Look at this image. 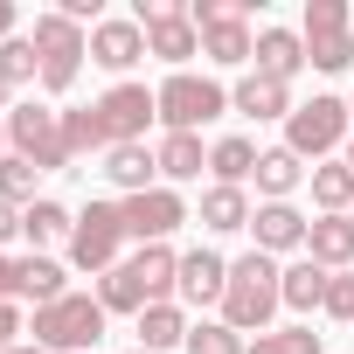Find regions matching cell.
I'll return each instance as SVG.
<instances>
[{
    "instance_id": "6da1fadb",
    "label": "cell",
    "mask_w": 354,
    "mask_h": 354,
    "mask_svg": "<svg viewBox=\"0 0 354 354\" xmlns=\"http://www.w3.org/2000/svg\"><path fill=\"white\" fill-rule=\"evenodd\" d=\"M174 285H181V257H174L167 243H139L118 271H104L97 306L104 313H146V306H167Z\"/></svg>"
},
{
    "instance_id": "7a4b0ae2",
    "label": "cell",
    "mask_w": 354,
    "mask_h": 354,
    "mask_svg": "<svg viewBox=\"0 0 354 354\" xmlns=\"http://www.w3.org/2000/svg\"><path fill=\"white\" fill-rule=\"evenodd\" d=\"M285 306V271L264 257V250H250V257H236L230 264V292H223V326H236V333H271V313Z\"/></svg>"
},
{
    "instance_id": "3957f363",
    "label": "cell",
    "mask_w": 354,
    "mask_h": 354,
    "mask_svg": "<svg viewBox=\"0 0 354 354\" xmlns=\"http://www.w3.org/2000/svg\"><path fill=\"white\" fill-rule=\"evenodd\" d=\"M97 333H104V306L91 292H70L56 306H35V347H49V354H91Z\"/></svg>"
},
{
    "instance_id": "277c9868",
    "label": "cell",
    "mask_w": 354,
    "mask_h": 354,
    "mask_svg": "<svg viewBox=\"0 0 354 354\" xmlns=\"http://www.w3.org/2000/svg\"><path fill=\"white\" fill-rule=\"evenodd\" d=\"M153 97H160V125H167V132H202L209 118L230 111V91H223L216 77H195V70H174Z\"/></svg>"
},
{
    "instance_id": "5b68a950",
    "label": "cell",
    "mask_w": 354,
    "mask_h": 354,
    "mask_svg": "<svg viewBox=\"0 0 354 354\" xmlns=\"http://www.w3.org/2000/svg\"><path fill=\"white\" fill-rule=\"evenodd\" d=\"M132 21L146 28V56H160L174 70H181L188 56H202V28L188 21V0H139Z\"/></svg>"
},
{
    "instance_id": "8992f818",
    "label": "cell",
    "mask_w": 354,
    "mask_h": 354,
    "mask_svg": "<svg viewBox=\"0 0 354 354\" xmlns=\"http://www.w3.org/2000/svg\"><path fill=\"white\" fill-rule=\"evenodd\" d=\"M306 63L340 77L354 63V15H347V0H306Z\"/></svg>"
},
{
    "instance_id": "52a82bcc",
    "label": "cell",
    "mask_w": 354,
    "mask_h": 354,
    "mask_svg": "<svg viewBox=\"0 0 354 354\" xmlns=\"http://www.w3.org/2000/svg\"><path fill=\"white\" fill-rule=\"evenodd\" d=\"M28 42H35V56H42V91H70L77 70H84V56H91V35L49 8V15H35V35H28Z\"/></svg>"
},
{
    "instance_id": "ba28073f",
    "label": "cell",
    "mask_w": 354,
    "mask_h": 354,
    "mask_svg": "<svg viewBox=\"0 0 354 354\" xmlns=\"http://www.w3.org/2000/svg\"><path fill=\"white\" fill-rule=\"evenodd\" d=\"M8 146H15L21 160H35L42 174L70 167V146H63V111H49V104H15V111H8Z\"/></svg>"
},
{
    "instance_id": "9c48e42d",
    "label": "cell",
    "mask_w": 354,
    "mask_h": 354,
    "mask_svg": "<svg viewBox=\"0 0 354 354\" xmlns=\"http://www.w3.org/2000/svg\"><path fill=\"white\" fill-rule=\"evenodd\" d=\"M118 243H125V216L118 202H91L70 230V264L77 271H118Z\"/></svg>"
},
{
    "instance_id": "30bf717a",
    "label": "cell",
    "mask_w": 354,
    "mask_h": 354,
    "mask_svg": "<svg viewBox=\"0 0 354 354\" xmlns=\"http://www.w3.org/2000/svg\"><path fill=\"white\" fill-rule=\"evenodd\" d=\"M347 104L340 97H313V104H292V118H285V146L299 153V160H319V153H333L340 139H347Z\"/></svg>"
},
{
    "instance_id": "8fae6325",
    "label": "cell",
    "mask_w": 354,
    "mask_h": 354,
    "mask_svg": "<svg viewBox=\"0 0 354 354\" xmlns=\"http://www.w3.org/2000/svg\"><path fill=\"white\" fill-rule=\"evenodd\" d=\"M118 216H125V236H139V243H167L174 230L188 223V202L174 195V188H146V195H125Z\"/></svg>"
},
{
    "instance_id": "7c38bea8",
    "label": "cell",
    "mask_w": 354,
    "mask_h": 354,
    "mask_svg": "<svg viewBox=\"0 0 354 354\" xmlns=\"http://www.w3.org/2000/svg\"><path fill=\"white\" fill-rule=\"evenodd\" d=\"M97 111H104V125H111V146H146V125L160 118V97H153L146 84H111V91L97 97Z\"/></svg>"
},
{
    "instance_id": "4fadbf2b",
    "label": "cell",
    "mask_w": 354,
    "mask_h": 354,
    "mask_svg": "<svg viewBox=\"0 0 354 354\" xmlns=\"http://www.w3.org/2000/svg\"><path fill=\"white\" fill-rule=\"evenodd\" d=\"M139 56H146V28H139L132 15H104V21L91 28V63H97V70H118V77H125Z\"/></svg>"
},
{
    "instance_id": "5bb4252c",
    "label": "cell",
    "mask_w": 354,
    "mask_h": 354,
    "mask_svg": "<svg viewBox=\"0 0 354 354\" xmlns=\"http://www.w3.org/2000/svg\"><path fill=\"white\" fill-rule=\"evenodd\" d=\"M181 292L188 306H223V292H230V257H216V250H188L181 257Z\"/></svg>"
},
{
    "instance_id": "9a60e30c",
    "label": "cell",
    "mask_w": 354,
    "mask_h": 354,
    "mask_svg": "<svg viewBox=\"0 0 354 354\" xmlns=\"http://www.w3.org/2000/svg\"><path fill=\"white\" fill-rule=\"evenodd\" d=\"M250 230H257V250H264V257H278V250H299L313 223H306L292 202H264V209L250 216Z\"/></svg>"
},
{
    "instance_id": "2e32d148",
    "label": "cell",
    "mask_w": 354,
    "mask_h": 354,
    "mask_svg": "<svg viewBox=\"0 0 354 354\" xmlns=\"http://www.w3.org/2000/svg\"><path fill=\"white\" fill-rule=\"evenodd\" d=\"M230 104H236L243 118H292V84H278V77L250 70V77L230 91Z\"/></svg>"
},
{
    "instance_id": "e0dca14e",
    "label": "cell",
    "mask_w": 354,
    "mask_h": 354,
    "mask_svg": "<svg viewBox=\"0 0 354 354\" xmlns=\"http://www.w3.org/2000/svg\"><path fill=\"white\" fill-rule=\"evenodd\" d=\"M306 257L326 264V271H347L354 264V216H319L306 230Z\"/></svg>"
},
{
    "instance_id": "ac0fdd59",
    "label": "cell",
    "mask_w": 354,
    "mask_h": 354,
    "mask_svg": "<svg viewBox=\"0 0 354 354\" xmlns=\"http://www.w3.org/2000/svg\"><path fill=\"white\" fill-rule=\"evenodd\" d=\"M257 70L278 77V84H292V77L306 70V35H292V28H257Z\"/></svg>"
},
{
    "instance_id": "d6986e66",
    "label": "cell",
    "mask_w": 354,
    "mask_h": 354,
    "mask_svg": "<svg viewBox=\"0 0 354 354\" xmlns=\"http://www.w3.org/2000/svg\"><path fill=\"white\" fill-rule=\"evenodd\" d=\"M209 174H216V188H243L250 174H257V139H243V132L216 139L209 146Z\"/></svg>"
},
{
    "instance_id": "ffe728a7",
    "label": "cell",
    "mask_w": 354,
    "mask_h": 354,
    "mask_svg": "<svg viewBox=\"0 0 354 354\" xmlns=\"http://www.w3.org/2000/svg\"><path fill=\"white\" fill-rule=\"evenodd\" d=\"M250 181H257V195H264V202H285V195L306 181V167H299V153H292V146H271V153H257V174H250Z\"/></svg>"
},
{
    "instance_id": "44dd1931",
    "label": "cell",
    "mask_w": 354,
    "mask_h": 354,
    "mask_svg": "<svg viewBox=\"0 0 354 354\" xmlns=\"http://www.w3.org/2000/svg\"><path fill=\"white\" fill-rule=\"evenodd\" d=\"M139 347H146V354L188 347V313L174 306V299H167V306H146V313H139Z\"/></svg>"
},
{
    "instance_id": "7402d4cb",
    "label": "cell",
    "mask_w": 354,
    "mask_h": 354,
    "mask_svg": "<svg viewBox=\"0 0 354 354\" xmlns=\"http://www.w3.org/2000/svg\"><path fill=\"white\" fill-rule=\"evenodd\" d=\"M153 160H160V181H202V167H209V153H202L195 132H167Z\"/></svg>"
},
{
    "instance_id": "603a6c76",
    "label": "cell",
    "mask_w": 354,
    "mask_h": 354,
    "mask_svg": "<svg viewBox=\"0 0 354 354\" xmlns=\"http://www.w3.org/2000/svg\"><path fill=\"white\" fill-rule=\"evenodd\" d=\"M70 230H77V216H70L63 202H49V195L21 209V236H28L35 250H49V243H70Z\"/></svg>"
},
{
    "instance_id": "cb8c5ba5",
    "label": "cell",
    "mask_w": 354,
    "mask_h": 354,
    "mask_svg": "<svg viewBox=\"0 0 354 354\" xmlns=\"http://www.w3.org/2000/svg\"><path fill=\"white\" fill-rule=\"evenodd\" d=\"M15 285H21V299H35V306H56V299H70V285H63V264L56 257H21L15 264Z\"/></svg>"
},
{
    "instance_id": "d4e9b609",
    "label": "cell",
    "mask_w": 354,
    "mask_h": 354,
    "mask_svg": "<svg viewBox=\"0 0 354 354\" xmlns=\"http://www.w3.org/2000/svg\"><path fill=\"white\" fill-rule=\"evenodd\" d=\"M104 174H111V188L146 195V188H153V174H160V160H153L146 146H111V153H104Z\"/></svg>"
},
{
    "instance_id": "484cf974",
    "label": "cell",
    "mask_w": 354,
    "mask_h": 354,
    "mask_svg": "<svg viewBox=\"0 0 354 354\" xmlns=\"http://www.w3.org/2000/svg\"><path fill=\"white\" fill-rule=\"evenodd\" d=\"M63 146H70V160H77V153H111V125H104V111H97V104L63 111Z\"/></svg>"
},
{
    "instance_id": "4316f807",
    "label": "cell",
    "mask_w": 354,
    "mask_h": 354,
    "mask_svg": "<svg viewBox=\"0 0 354 354\" xmlns=\"http://www.w3.org/2000/svg\"><path fill=\"white\" fill-rule=\"evenodd\" d=\"M250 195L243 188H209L202 195V230H216V236H230V230H250Z\"/></svg>"
},
{
    "instance_id": "83f0119b",
    "label": "cell",
    "mask_w": 354,
    "mask_h": 354,
    "mask_svg": "<svg viewBox=\"0 0 354 354\" xmlns=\"http://www.w3.org/2000/svg\"><path fill=\"white\" fill-rule=\"evenodd\" d=\"M326 264H313V257H299V264H285V306L292 313H313V306H326Z\"/></svg>"
},
{
    "instance_id": "f1b7e54d",
    "label": "cell",
    "mask_w": 354,
    "mask_h": 354,
    "mask_svg": "<svg viewBox=\"0 0 354 354\" xmlns=\"http://www.w3.org/2000/svg\"><path fill=\"white\" fill-rule=\"evenodd\" d=\"M313 202L326 209V216H347L354 209V167L340 160V167H313Z\"/></svg>"
},
{
    "instance_id": "f546056e",
    "label": "cell",
    "mask_w": 354,
    "mask_h": 354,
    "mask_svg": "<svg viewBox=\"0 0 354 354\" xmlns=\"http://www.w3.org/2000/svg\"><path fill=\"white\" fill-rule=\"evenodd\" d=\"M35 174H42L35 160H21V153H0V195H8L15 209H21V202H42V195H35Z\"/></svg>"
},
{
    "instance_id": "4dcf8cb0",
    "label": "cell",
    "mask_w": 354,
    "mask_h": 354,
    "mask_svg": "<svg viewBox=\"0 0 354 354\" xmlns=\"http://www.w3.org/2000/svg\"><path fill=\"white\" fill-rule=\"evenodd\" d=\"M188 354H250V347H243L236 326H223V319H195V326H188Z\"/></svg>"
},
{
    "instance_id": "1f68e13d",
    "label": "cell",
    "mask_w": 354,
    "mask_h": 354,
    "mask_svg": "<svg viewBox=\"0 0 354 354\" xmlns=\"http://www.w3.org/2000/svg\"><path fill=\"white\" fill-rule=\"evenodd\" d=\"M250 354H319V333L313 326H278V333H257Z\"/></svg>"
},
{
    "instance_id": "d6a6232c",
    "label": "cell",
    "mask_w": 354,
    "mask_h": 354,
    "mask_svg": "<svg viewBox=\"0 0 354 354\" xmlns=\"http://www.w3.org/2000/svg\"><path fill=\"white\" fill-rule=\"evenodd\" d=\"M0 77H8V84H28V77H42V56H35V42H28V35L0 42Z\"/></svg>"
},
{
    "instance_id": "836d02e7",
    "label": "cell",
    "mask_w": 354,
    "mask_h": 354,
    "mask_svg": "<svg viewBox=\"0 0 354 354\" xmlns=\"http://www.w3.org/2000/svg\"><path fill=\"white\" fill-rule=\"evenodd\" d=\"M319 313H333V319L354 326V271H333V278H326V306H319Z\"/></svg>"
},
{
    "instance_id": "e575fe53",
    "label": "cell",
    "mask_w": 354,
    "mask_h": 354,
    "mask_svg": "<svg viewBox=\"0 0 354 354\" xmlns=\"http://www.w3.org/2000/svg\"><path fill=\"white\" fill-rule=\"evenodd\" d=\"M15 333H21V313H15V299H0V354L15 347Z\"/></svg>"
},
{
    "instance_id": "d590c367",
    "label": "cell",
    "mask_w": 354,
    "mask_h": 354,
    "mask_svg": "<svg viewBox=\"0 0 354 354\" xmlns=\"http://www.w3.org/2000/svg\"><path fill=\"white\" fill-rule=\"evenodd\" d=\"M8 236H21V209H15L8 195H0V243H8Z\"/></svg>"
},
{
    "instance_id": "8d00e7d4",
    "label": "cell",
    "mask_w": 354,
    "mask_h": 354,
    "mask_svg": "<svg viewBox=\"0 0 354 354\" xmlns=\"http://www.w3.org/2000/svg\"><path fill=\"white\" fill-rule=\"evenodd\" d=\"M0 299H21V285H15V257L0 250Z\"/></svg>"
},
{
    "instance_id": "74e56055",
    "label": "cell",
    "mask_w": 354,
    "mask_h": 354,
    "mask_svg": "<svg viewBox=\"0 0 354 354\" xmlns=\"http://www.w3.org/2000/svg\"><path fill=\"white\" fill-rule=\"evenodd\" d=\"M0 35H8V42H15V8H8V0H0Z\"/></svg>"
},
{
    "instance_id": "f35d334b",
    "label": "cell",
    "mask_w": 354,
    "mask_h": 354,
    "mask_svg": "<svg viewBox=\"0 0 354 354\" xmlns=\"http://www.w3.org/2000/svg\"><path fill=\"white\" fill-rule=\"evenodd\" d=\"M8 91H15V84H8V77H0V111H15V104H8Z\"/></svg>"
},
{
    "instance_id": "ab89813d",
    "label": "cell",
    "mask_w": 354,
    "mask_h": 354,
    "mask_svg": "<svg viewBox=\"0 0 354 354\" xmlns=\"http://www.w3.org/2000/svg\"><path fill=\"white\" fill-rule=\"evenodd\" d=\"M8 354H49V347H8Z\"/></svg>"
},
{
    "instance_id": "60d3db41",
    "label": "cell",
    "mask_w": 354,
    "mask_h": 354,
    "mask_svg": "<svg viewBox=\"0 0 354 354\" xmlns=\"http://www.w3.org/2000/svg\"><path fill=\"white\" fill-rule=\"evenodd\" d=\"M347 167H354V139H347Z\"/></svg>"
},
{
    "instance_id": "b9f144b4",
    "label": "cell",
    "mask_w": 354,
    "mask_h": 354,
    "mask_svg": "<svg viewBox=\"0 0 354 354\" xmlns=\"http://www.w3.org/2000/svg\"><path fill=\"white\" fill-rule=\"evenodd\" d=\"M0 139H8V118H0Z\"/></svg>"
},
{
    "instance_id": "7bdbcfd3",
    "label": "cell",
    "mask_w": 354,
    "mask_h": 354,
    "mask_svg": "<svg viewBox=\"0 0 354 354\" xmlns=\"http://www.w3.org/2000/svg\"><path fill=\"white\" fill-rule=\"evenodd\" d=\"M347 111H354V97H347Z\"/></svg>"
},
{
    "instance_id": "ee69618b",
    "label": "cell",
    "mask_w": 354,
    "mask_h": 354,
    "mask_svg": "<svg viewBox=\"0 0 354 354\" xmlns=\"http://www.w3.org/2000/svg\"><path fill=\"white\" fill-rule=\"evenodd\" d=\"M347 216H354V209H347Z\"/></svg>"
},
{
    "instance_id": "f6af8a7d",
    "label": "cell",
    "mask_w": 354,
    "mask_h": 354,
    "mask_svg": "<svg viewBox=\"0 0 354 354\" xmlns=\"http://www.w3.org/2000/svg\"><path fill=\"white\" fill-rule=\"evenodd\" d=\"M139 354H146V347H139Z\"/></svg>"
}]
</instances>
